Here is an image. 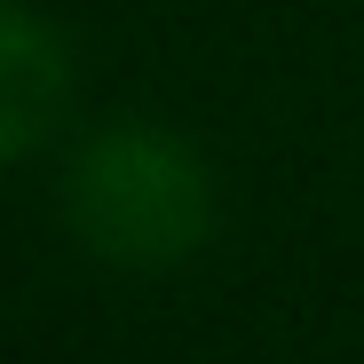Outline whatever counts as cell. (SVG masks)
I'll list each match as a JSON object with an SVG mask.
<instances>
[{"label":"cell","mask_w":364,"mask_h":364,"mask_svg":"<svg viewBox=\"0 0 364 364\" xmlns=\"http://www.w3.org/2000/svg\"><path fill=\"white\" fill-rule=\"evenodd\" d=\"M64 206L72 230L103 262H127V269H166L182 262L206 237L214 222V191H206V166L182 151L159 127H111L72 159L64 182Z\"/></svg>","instance_id":"obj_1"},{"label":"cell","mask_w":364,"mask_h":364,"mask_svg":"<svg viewBox=\"0 0 364 364\" xmlns=\"http://www.w3.org/2000/svg\"><path fill=\"white\" fill-rule=\"evenodd\" d=\"M55 103H64V48L40 16L0 0V159L40 143Z\"/></svg>","instance_id":"obj_2"}]
</instances>
